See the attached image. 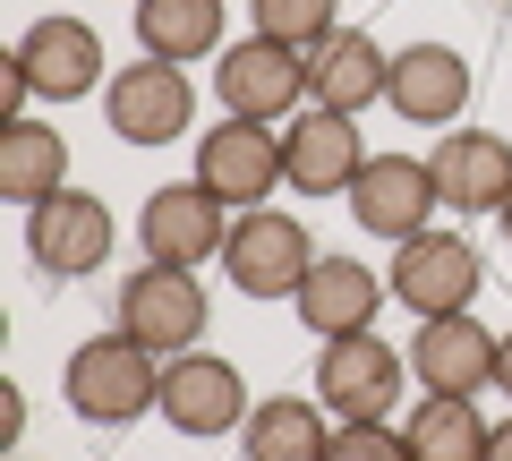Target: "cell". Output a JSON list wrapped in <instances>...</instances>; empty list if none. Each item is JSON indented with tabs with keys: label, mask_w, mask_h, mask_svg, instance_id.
Returning a JSON list of instances; mask_svg holds the SVG:
<instances>
[{
	"label": "cell",
	"mask_w": 512,
	"mask_h": 461,
	"mask_svg": "<svg viewBox=\"0 0 512 461\" xmlns=\"http://www.w3.org/2000/svg\"><path fill=\"white\" fill-rule=\"evenodd\" d=\"M316 265V240L299 214H274V205H256V214H231V240H222V274L231 291L248 299H299Z\"/></svg>",
	"instance_id": "7a4b0ae2"
},
{
	"label": "cell",
	"mask_w": 512,
	"mask_h": 461,
	"mask_svg": "<svg viewBox=\"0 0 512 461\" xmlns=\"http://www.w3.org/2000/svg\"><path fill=\"white\" fill-rule=\"evenodd\" d=\"M291 308H299V325H308L316 342H342V333H376V308H384V274H367L359 257H316Z\"/></svg>",
	"instance_id": "ac0fdd59"
},
{
	"label": "cell",
	"mask_w": 512,
	"mask_h": 461,
	"mask_svg": "<svg viewBox=\"0 0 512 461\" xmlns=\"http://www.w3.org/2000/svg\"><path fill=\"white\" fill-rule=\"evenodd\" d=\"M384 86H393V52H384L367 26H333L308 52V94L325 111H350V120H359L367 103H384Z\"/></svg>",
	"instance_id": "e0dca14e"
},
{
	"label": "cell",
	"mask_w": 512,
	"mask_h": 461,
	"mask_svg": "<svg viewBox=\"0 0 512 461\" xmlns=\"http://www.w3.org/2000/svg\"><path fill=\"white\" fill-rule=\"evenodd\" d=\"M436 171L410 163V154H367L359 180H350V214H359V231H376V240H419L427 214H436Z\"/></svg>",
	"instance_id": "7c38bea8"
},
{
	"label": "cell",
	"mask_w": 512,
	"mask_h": 461,
	"mask_svg": "<svg viewBox=\"0 0 512 461\" xmlns=\"http://www.w3.org/2000/svg\"><path fill=\"white\" fill-rule=\"evenodd\" d=\"M60 393H69V410L86 427H137L146 410H163V359L137 342V333H94V342H77L69 368H60Z\"/></svg>",
	"instance_id": "6da1fadb"
},
{
	"label": "cell",
	"mask_w": 512,
	"mask_h": 461,
	"mask_svg": "<svg viewBox=\"0 0 512 461\" xmlns=\"http://www.w3.org/2000/svg\"><path fill=\"white\" fill-rule=\"evenodd\" d=\"M103 120H111L120 146H171V137H188V120H197V86H188V69L137 52L103 86Z\"/></svg>",
	"instance_id": "277c9868"
},
{
	"label": "cell",
	"mask_w": 512,
	"mask_h": 461,
	"mask_svg": "<svg viewBox=\"0 0 512 461\" xmlns=\"http://www.w3.org/2000/svg\"><path fill=\"white\" fill-rule=\"evenodd\" d=\"M137 52L171 60V69L222 60L231 52V43H222V0H137Z\"/></svg>",
	"instance_id": "44dd1931"
},
{
	"label": "cell",
	"mask_w": 512,
	"mask_h": 461,
	"mask_svg": "<svg viewBox=\"0 0 512 461\" xmlns=\"http://www.w3.org/2000/svg\"><path fill=\"white\" fill-rule=\"evenodd\" d=\"M410 376H419L427 393H461V402H478V385H495V333L478 325L470 308L427 316L419 342H410Z\"/></svg>",
	"instance_id": "9a60e30c"
},
{
	"label": "cell",
	"mask_w": 512,
	"mask_h": 461,
	"mask_svg": "<svg viewBox=\"0 0 512 461\" xmlns=\"http://www.w3.org/2000/svg\"><path fill=\"white\" fill-rule=\"evenodd\" d=\"M325 461H410V436L384 419H350V427H333Z\"/></svg>",
	"instance_id": "d4e9b609"
},
{
	"label": "cell",
	"mask_w": 512,
	"mask_h": 461,
	"mask_svg": "<svg viewBox=\"0 0 512 461\" xmlns=\"http://www.w3.org/2000/svg\"><path fill=\"white\" fill-rule=\"evenodd\" d=\"M205 308L214 299L197 291V274H180V265H137V274L120 282V333H137L154 359H180L205 342Z\"/></svg>",
	"instance_id": "52a82bcc"
},
{
	"label": "cell",
	"mask_w": 512,
	"mask_h": 461,
	"mask_svg": "<svg viewBox=\"0 0 512 461\" xmlns=\"http://www.w3.org/2000/svg\"><path fill=\"white\" fill-rule=\"evenodd\" d=\"M333 26H342V0H256V35L291 43V52H316Z\"/></svg>",
	"instance_id": "cb8c5ba5"
},
{
	"label": "cell",
	"mask_w": 512,
	"mask_h": 461,
	"mask_svg": "<svg viewBox=\"0 0 512 461\" xmlns=\"http://www.w3.org/2000/svg\"><path fill=\"white\" fill-rule=\"evenodd\" d=\"M495 393H512V333H495Z\"/></svg>",
	"instance_id": "484cf974"
},
{
	"label": "cell",
	"mask_w": 512,
	"mask_h": 461,
	"mask_svg": "<svg viewBox=\"0 0 512 461\" xmlns=\"http://www.w3.org/2000/svg\"><path fill=\"white\" fill-rule=\"evenodd\" d=\"M222 240H231V205H222L214 188H197V180L154 188L146 214H137V248H146V265H180V274H197L205 257H222Z\"/></svg>",
	"instance_id": "ba28073f"
},
{
	"label": "cell",
	"mask_w": 512,
	"mask_h": 461,
	"mask_svg": "<svg viewBox=\"0 0 512 461\" xmlns=\"http://www.w3.org/2000/svg\"><path fill=\"white\" fill-rule=\"evenodd\" d=\"M384 291L402 299L410 316H453L470 308L478 291H487V265H478V248L461 240V231H419V240L393 248V274H384Z\"/></svg>",
	"instance_id": "5b68a950"
},
{
	"label": "cell",
	"mask_w": 512,
	"mask_h": 461,
	"mask_svg": "<svg viewBox=\"0 0 512 461\" xmlns=\"http://www.w3.org/2000/svg\"><path fill=\"white\" fill-rule=\"evenodd\" d=\"M26 69V86H35V103H77V94L111 86L103 77V43H94L86 18H35L18 35V52H9Z\"/></svg>",
	"instance_id": "5bb4252c"
},
{
	"label": "cell",
	"mask_w": 512,
	"mask_h": 461,
	"mask_svg": "<svg viewBox=\"0 0 512 461\" xmlns=\"http://www.w3.org/2000/svg\"><path fill=\"white\" fill-rule=\"evenodd\" d=\"M299 94H308V52H291V43L274 35H248L231 43V52L214 60V103L222 120H299Z\"/></svg>",
	"instance_id": "3957f363"
},
{
	"label": "cell",
	"mask_w": 512,
	"mask_h": 461,
	"mask_svg": "<svg viewBox=\"0 0 512 461\" xmlns=\"http://www.w3.org/2000/svg\"><path fill=\"white\" fill-rule=\"evenodd\" d=\"M427 171H436V197L453 214H504V197H512V146L495 129H444Z\"/></svg>",
	"instance_id": "2e32d148"
},
{
	"label": "cell",
	"mask_w": 512,
	"mask_h": 461,
	"mask_svg": "<svg viewBox=\"0 0 512 461\" xmlns=\"http://www.w3.org/2000/svg\"><path fill=\"white\" fill-rule=\"evenodd\" d=\"M495 222H504V240H512V197H504V214H495Z\"/></svg>",
	"instance_id": "83f0119b"
},
{
	"label": "cell",
	"mask_w": 512,
	"mask_h": 461,
	"mask_svg": "<svg viewBox=\"0 0 512 461\" xmlns=\"http://www.w3.org/2000/svg\"><path fill=\"white\" fill-rule=\"evenodd\" d=\"M111 205L94 197V188H60V197H43L35 214H26V257L43 265L52 282H86L94 265L111 257Z\"/></svg>",
	"instance_id": "9c48e42d"
},
{
	"label": "cell",
	"mask_w": 512,
	"mask_h": 461,
	"mask_svg": "<svg viewBox=\"0 0 512 461\" xmlns=\"http://www.w3.org/2000/svg\"><path fill=\"white\" fill-rule=\"evenodd\" d=\"M384 103L402 111V120L453 129L461 103H470V60H461L453 43H410V52H393V86H384Z\"/></svg>",
	"instance_id": "d6986e66"
},
{
	"label": "cell",
	"mask_w": 512,
	"mask_h": 461,
	"mask_svg": "<svg viewBox=\"0 0 512 461\" xmlns=\"http://www.w3.org/2000/svg\"><path fill=\"white\" fill-rule=\"evenodd\" d=\"M487 461H512V419H495V436H487Z\"/></svg>",
	"instance_id": "4316f807"
},
{
	"label": "cell",
	"mask_w": 512,
	"mask_h": 461,
	"mask_svg": "<svg viewBox=\"0 0 512 461\" xmlns=\"http://www.w3.org/2000/svg\"><path fill=\"white\" fill-rule=\"evenodd\" d=\"M359 163H367V146H359V120L350 111L308 103L299 120H282V171H291L299 197H350Z\"/></svg>",
	"instance_id": "4fadbf2b"
},
{
	"label": "cell",
	"mask_w": 512,
	"mask_h": 461,
	"mask_svg": "<svg viewBox=\"0 0 512 461\" xmlns=\"http://www.w3.org/2000/svg\"><path fill=\"white\" fill-rule=\"evenodd\" d=\"M402 385H410V359L393 351V342H376V333H342V342H325V359H316V402H325L333 427L384 419V410L402 402Z\"/></svg>",
	"instance_id": "8992f818"
},
{
	"label": "cell",
	"mask_w": 512,
	"mask_h": 461,
	"mask_svg": "<svg viewBox=\"0 0 512 461\" xmlns=\"http://www.w3.org/2000/svg\"><path fill=\"white\" fill-rule=\"evenodd\" d=\"M239 436H248V461H325L333 419H325V402H308V393H274V402L248 410Z\"/></svg>",
	"instance_id": "7402d4cb"
},
{
	"label": "cell",
	"mask_w": 512,
	"mask_h": 461,
	"mask_svg": "<svg viewBox=\"0 0 512 461\" xmlns=\"http://www.w3.org/2000/svg\"><path fill=\"white\" fill-rule=\"evenodd\" d=\"M402 436H410V461H487L495 427L478 419V402H461V393H427Z\"/></svg>",
	"instance_id": "603a6c76"
},
{
	"label": "cell",
	"mask_w": 512,
	"mask_h": 461,
	"mask_svg": "<svg viewBox=\"0 0 512 461\" xmlns=\"http://www.w3.org/2000/svg\"><path fill=\"white\" fill-rule=\"evenodd\" d=\"M60 188H69V146H60V129L52 120H9V129H0V197L18 205V214H35Z\"/></svg>",
	"instance_id": "ffe728a7"
},
{
	"label": "cell",
	"mask_w": 512,
	"mask_h": 461,
	"mask_svg": "<svg viewBox=\"0 0 512 461\" xmlns=\"http://www.w3.org/2000/svg\"><path fill=\"white\" fill-rule=\"evenodd\" d=\"M248 385H239L231 359H214L197 342V351L163 359V419L180 427V436H231V427H248Z\"/></svg>",
	"instance_id": "8fae6325"
},
{
	"label": "cell",
	"mask_w": 512,
	"mask_h": 461,
	"mask_svg": "<svg viewBox=\"0 0 512 461\" xmlns=\"http://www.w3.org/2000/svg\"><path fill=\"white\" fill-rule=\"evenodd\" d=\"M274 180H291L282 171V129H265V120H214L197 146V188H214L231 214H256V205L274 197Z\"/></svg>",
	"instance_id": "30bf717a"
}]
</instances>
